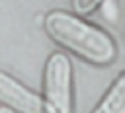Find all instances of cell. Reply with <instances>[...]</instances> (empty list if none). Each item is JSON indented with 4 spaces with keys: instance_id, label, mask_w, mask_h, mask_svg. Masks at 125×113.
Returning <instances> with one entry per match:
<instances>
[{
    "instance_id": "cell-1",
    "label": "cell",
    "mask_w": 125,
    "mask_h": 113,
    "mask_svg": "<svg viewBox=\"0 0 125 113\" xmlns=\"http://www.w3.org/2000/svg\"><path fill=\"white\" fill-rule=\"evenodd\" d=\"M43 25L47 35L57 45L68 49L70 53L82 56L88 62L109 64L117 55L113 39L104 29L80 19L74 14L53 10L45 16Z\"/></svg>"
},
{
    "instance_id": "cell-2",
    "label": "cell",
    "mask_w": 125,
    "mask_h": 113,
    "mask_svg": "<svg viewBox=\"0 0 125 113\" xmlns=\"http://www.w3.org/2000/svg\"><path fill=\"white\" fill-rule=\"evenodd\" d=\"M43 99L53 113H72V66L62 53H53L45 64Z\"/></svg>"
},
{
    "instance_id": "cell-3",
    "label": "cell",
    "mask_w": 125,
    "mask_h": 113,
    "mask_svg": "<svg viewBox=\"0 0 125 113\" xmlns=\"http://www.w3.org/2000/svg\"><path fill=\"white\" fill-rule=\"evenodd\" d=\"M0 103L16 113H53L43 95L27 90L6 72H0Z\"/></svg>"
},
{
    "instance_id": "cell-4",
    "label": "cell",
    "mask_w": 125,
    "mask_h": 113,
    "mask_svg": "<svg viewBox=\"0 0 125 113\" xmlns=\"http://www.w3.org/2000/svg\"><path fill=\"white\" fill-rule=\"evenodd\" d=\"M92 113H125V72L115 78Z\"/></svg>"
},
{
    "instance_id": "cell-5",
    "label": "cell",
    "mask_w": 125,
    "mask_h": 113,
    "mask_svg": "<svg viewBox=\"0 0 125 113\" xmlns=\"http://www.w3.org/2000/svg\"><path fill=\"white\" fill-rule=\"evenodd\" d=\"M104 0H72V10L80 16H84V14H90V12H94L100 4H102Z\"/></svg>"
},
{
    "instance_id": "cell-6",
    "label": "cell",
    "mask_w": 125,
    "mask_h": 113,
    "mask_svg": "<svg viewBox=\"0 0 125 113\" xmlns=\"http://www.w3.org/2000/svg\"><path fill=\"white\" fill-rule=\"evenodd\" d=\"M0 113H16V111H12V109H10V107H6V105H4V107H2V109H0Z\"/></svg>"
}]
</instances>
